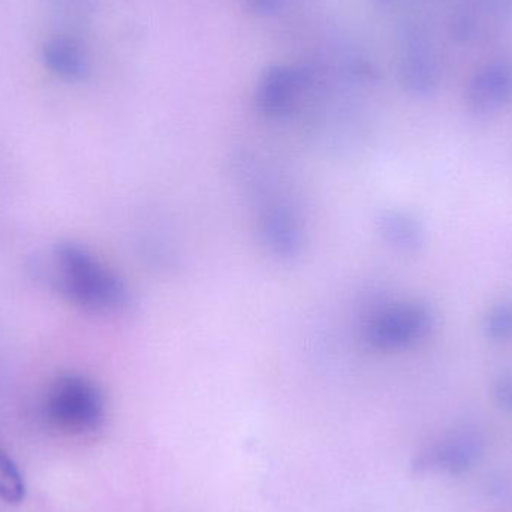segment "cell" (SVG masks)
I'll list each match as a JSON object with an SVG mask.
<instances>
[{
	"label": "cell",
	"mask_w": 512,
	"mask_h": 512,
	"mask_svg": "<svg viewBox=\"0 0 512 512\" xmlns=\"http://www.w3.org/2000/svg\"><path fill=\"white\" fill-rule=\"evenodd\" d=\"M236 164L237 176L252 203L259 242L279 261H294L306 245V230L291 195L276 171L258 155L243 153Z\"/></svg>",
	"instance_id": "6da1fadb"
},
{
	"label": "cell",
	"mask_w": 512,
	"mask_h": 512,
	"mask_svg": "<svg viewBox=\"0 0 512 512\" xmlns=\"http://www.w3.org/2000/svg\"><path fill=\"white\" fill-rule=\"evenodd\" d=\"M51 256L53 282L75 306L101 315L131 307L132 292L125 280L89 249L75 242H60Z\"/></svg>",
	"instance_id": "7a4b0ae2"
},
{
	"label": "cell",
	"mask_w": 512,
	"mask_h": 512,
	"mask_svg": "<svg viewBox=\"0 0 512 512\" xmlns=\"http://www.w3.org/2000/svg\"><path fill=\"white\" fill-rule=\"evenodd\" d=\"M45 414L63 432L74 435L95 432L104 423V394L87 376L66 373L48 388Z\"/></svg>",
	"instance_id": "3957f363"
},
{
	"label": "cell",
	"mask_w": 512,
	"mask_h": 512,
	"mask_svg": "<svg viewBox=\"0 0 512 512\" xmlns=\"http://www.w3.org/2000/svg\"><path fill=\"white\" fill-rule=\"evenodd\" d=\"M433 327L435 312L429 304L402 301L378 310L367 319L364 340L375 351H403L426 339Z\"/></svg>",
	"instance_id": "277c9868"
},
{
	"label": "cell",
	"mask_w": 512,
	"mask_h": 512,
	"mask_svg": "<svg viewBox=\"0 0 512 512\" xmlns=\"http://www.w3.org/2000/svg\"><path fill=\"white\" fill-rule=\"evenodd\" d=\"M483 436L477 430H457L444 441L424 448L414 460V469L421 474L444 471L459 475L468 471L483 453Z\"/></svg>",
	"instance_id": "5b68a950"
},
{
	"label": "cell",
	"mask_w": 512,
	"mask_h": 512,
	"mask_svg": "<svg viewBox=\"0 0 512 512\" xmlns=\"http://www.w3.org/2000/svg\"><path fill=\"white\" fill-rule=\"evenodd\" d=\"M403 50L400 80L406 92L418 98L432 95L438 87L439 71L426 35L409 27L403 35Z\"/></svg>",
	"instance_id": "8992f818"
},
{
	"label": "cell",
	"mask_w": 512,
	"mask_h": 512,
	"mask_svg": "<svg viewBox=\"0 0 512 512\" xmlns=\"http://www.w3.org/2000/svg\"><path fill=\"white\" fill-rule=\"evenodd\" d=\"M304 81V75L289 66H273L268 69L256 93L259 110L274 119L288 116L300 99Z\"/></svg>",
	"instance_id": "52a82bcc"
},
{
	"label": "cell",
	"mask_w": 512,
	"mask_h": 512,
	"mask_svg": "<svg viewBox=\"0 0 512 512\" xmlns=\"http://www.w3.org/2000/svg\"><path fill=\"white\" fill-rule=\"evenodd\" d=\"M512 99V66L496 63L487 66L472 81L468 90V107L477 116L498 113Z\"/></svg>",
	"instance_id": "ba28073f"
},
{
	"label": "cell",
	"mask_w": 512,
	"mask_h": 512,
	"mask_svg": "<svg viewBox=\"0 0 512 512\" xmlns=\"http://www.w3.org/2000/svg\"><path fill=\"white\" fill-rule=\"evenodd\" d=\"M376 228L382 242L402 254H415L426 242L423 224L408 210H385L378 216Z\"/></svg>",
	"instance_id": "9c48e42d"
},
{
	"label": "cell",
	"mask_w": 512,
	"mask_h": 512,
	"mask_svg": "<svg viewBox=\"0 0 512 512\" xmlns=\"http://www.w3.org/2000/svg\"><path fill=\"white\" fill-rule=\"evenodd\" d=\"M45 65L57 77L68 81H80L89 72V59L80 42L69 36H54L42 48Z\"/></svg>",
	"instance_id": "30bf717a"
},
{
	"label": "cell",
	"mask_w": 512,
	"mask_h": 512,
	"mask_svg": "<svg viewBox=\"0 0 512 512\" xmlns=\"http://www.w3.org/2000/svg\"><path fill=\"white\" fill-rule=\"evenodd\" d=\"M512 18V0H471L457 12L453 33L460 41H469L489 23H504Z\"/></svg>",
	"instance_id": "8fae6325"
},
{
	"label": "cell",
	"mask_w": 512,
	"mask_h": 512,
	"mask_svg": "<svg viewBox=\"0 0 512 512\" xmlns=\"http://www.w3.org/2000/svg\"><path fill=\"white\" fill-rule=\"evenodd\" d=\"M484 336L496 343L512 342V303L502 301L487 310L483 318Z\"/></svg>",
	"instance_id": "7c38bea8"
},
{
	"label": "cell",
	"mask_w": 512,
	"mask_h": 512,
	"mask_svg": "<svg viewBox=\"0 0 512 512\" xmlns=\"http://www.w3.org/2000/svg\"><path fill=\"white\" fill-rule=\"evenodd\" d=\"M26 496V483L14 460L0 450V499L6 504H21Z\"/></svg>",
	"instance_id": "4fadbf2b"
},
{
	"label": "cell",
	"mask_w": 512,
	"mask_h": 512,
	"mask_svg": "<svg viewBox=\"0 0 512 512\" xmlns=\"http://www.w3.org/2000/svg\"><path fill=\"white\" fill-rule=\"evenodd\" d=\"M493 397L501 408L512 414V373H502L495 379Z\"/></svg>",
	"instance_id": "5bb4252c"
},
{
	"label": "cell",
	"mask_w": 512,
	"mask_h": 512,
	"mask_svg": "<svg viewBox=\"0 0 512 512\" xmlns=\"http://www.w3.org/2000/svg\"><path fill=\"white\" fill-rule=\"evenodd\" d=\"M50 2L51 8L57 12V14L62 15V17H75V15H80L81 12L86 11L90 6V2L92 0H48Z\"/></svg>",
	"instance_id": "9a60e30c"
},
{
	"label": "cell",
	"mask_w": 512,
	"mask_h": 512,
	"mask_svg": "<svg viewBox=\"0 0 512 512\" xmlns=\"http://www.w3.org/2000/svg\"><path fill=\"white\" fill-rule=\"evenodd\" d=\"M285 0H248L249 8L258 15H273L282 9Z\"/></svg>",
	"instance_id": "2e32d148"
},
{
	"label": "cell",
	"mask_w": 512,
	"mask_h": 512,
	"mask_svg": "<svg viewBox=\"0 0 512 512\" xmlns=\"http://www.w3.org/2000/svg\"><path fill=\"white\" fill-rule=\"evenodd\" d=\"M381 2H390V0H381Z\"/></svg>",
	"instance_id": "e0dca14e"
}]
</instances>
